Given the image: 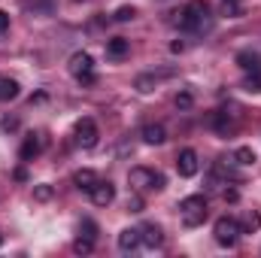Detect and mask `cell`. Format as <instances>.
Wrapping results in <instances>:
<instances>
[{
    "mask_svg": "<svg viewBox=\"0 0 261 258\" xmlns=\"http://www.w3.org/2000/svg\"><path fill=\"white\" fill-rule=\"evenodd\" d=\"M173 24H179L182 31H192V34H206L213 28V15H210V6L203 0H192L186 3L179 12H173Z\"/></svg>",
    "mask_w": 261,
    "mask_h": 258,
    "instance_id": "obj_1",
    "label": "cell"
},
{
    "mask_svg": "<svg viewBox=\"0 0 261 258\" xmlns=\"http://www.w3.org/2000/svg\"><path fill=\"white\" fill-rule=\"evenodd\" d=\"M206 197L203 194H189L179 200V216H182V225L186 228H197L206 222Z\"/></svg>",
    "mask_w": 261,
    "mask_h": 258,
    "instance_id": "obj_2",
    "label": "cell"
},
{
    "mask_svg": "<svg viewBox=\"0 0 261 258\" xmlns=\"http://www.w3.org/2000/svg\"><path fill=\"white\" fill-rule=\"evenodd\" d=\"M128 183L134 192H161L164 189V176L149 170V167H130Z\"/></svg>",
    "mask_w": 261,
    "mask_h": 258,
    "instance_id": "obj_3",
    "label": "cell"
},
{
    "mask_svg": "<svg viewBox=\"0 0 261 258\" xmlns=\"http://www.w3.org/2000/svg\"><path fill=\"white\" fill-rule=\"evenodd\" d=\"M213 234H216V243L219 246H237V240H240V219H234V216H222V219H216V225H213Z\"/></svg>",
    "mask_w": 261,
    "mask_h": 258,
    "instance_id": "obj_4",
    "label": "cell"
},
{
    "mask_svg": "<svg viewBox=\"0 0 261 258\" xmlns=\"http://www.w3.org/2000/svg\"><path fill=\"white\" fill-rule=\"evenodd\" d=\"M70 73H73L82 85H91V82H94V61H91V55H88V52H76V55L70 58Z\"/></svg>",
    "mask_w": 261,
    "mask_h": 258,
    "instance_id": "obj_5",
    "label": "cell"
},
{
    "mask_svg": "<svg viewBox=\"0 0 261 258\" xmlns=\"http://www.w3.org/2000/svg\"><path fill=\"white\" fill-rule=\"evenodd\" d=\"M100 140V131H97V122L94 119H79L76 122V143L82 149H94Z\"/></svg>",
    "mask_w": 261,
    "mask_h": 258,
    "instance_id": "obj_6",
    "label": "cell"
},
{
    "mask_svg": "<svg viewBox=\"0 0 261 258\" xmlns=\"http://www.w3.org/2000/svg\"><path fill=\"white\" fill-rule=\"evenodd\" d=\"M43 149H46V137L43 134H28L24 143H21V149H18V158L21 161H34Z\"/></svg>",
    "mask_w": 261,
    "mask_h": 258,
    "instance_id": "obj_7",
    "label": "cell"
},
{
    "mask_svg": "<svg viewBox=\"0 0 261 258\" xmlns=\"http://www.w3.org/2000/svg\"><path fill=\"white\" fill-rule=\"evenodd\" d=\"M88 194H91V203H94V207H110V203L116 200V186H113L110 179H97V186Z\"/></svg>",
    "mask_w": 261,
    "mask_h": 258,
    "instance_id": "obj_8",
    "label": "cell"
},
{
    "mask_svg": "<svg viewBox=\"0 0 261 258\" xmlns=\"http://www.w3.org/2000/svg\"><path fill=\"white\" fill-rule=\"evenodd\" d=\"M197 167H200V161H197V152L195 149H182L179 155H176V173L179 176H195L197 173Z\"/></svg>",
    "mask_w": 261,
    "mask_h": 258,
    "instance_id": "obj_9",
    "label": "cell"
},
{
    "mask_svg": "<svg viewBox=\"0 0 261 258\" xmlns=\"http://www.w3.org/2000/svg\"><path fill=\"white\" fill-rule=\"evenodd\" d=\"M140 237H143V246L146 249H161V243H164V234H161V228L155 222H146L140 228Z\"/></svg>",
    "mask_w": 261,
    "mask_h": 258,
    "instance_id": "obj_10",
    "label": "cell"
},
{
    "mask_svg": "<svg viewBox=\"0 0 261 258\" xmlns=\"http://www.w3.org/2000/svg\"><path fill=\"white\" fill-rule=\"evenodd\" d=\"M143 246V237H140V228H125L119 234V249L122 252H137Z\"/></svg>",
    "mask_w": 261,
    "mask_h": 258,
    "instance_id": "obj_11",
    "label": "cell"
},
{
    "mask_svg": "<svg viewBox=\"0 0 261 258\" xmlns=\"http://www.w3.org/2000/svg\"><path fill=\"white\" fill-rule=\"evenodd\" d=\"M130 52V43L125 37H113V40H107V58H113V61H122V58H128Z\"/></svg>",
    "mask_w": 261,
    "mask_h": 258,
    "instance_id": "obj_12",
    "label": "cell"
},
{
    "mask_svg": "<svg viewBox=\"0 0 261 258\" xmlns=\"http://www.w3.org/2000/svg\"><path fill=\"white\" fill-rule=\"evenodd\" d=\"M97 179H100V176H97L94 170H88V167H82V170L73 173V186H76L79 192H91V189L97 186Z\"/></svg>",
    "mask_w": 261,
    "mask_h": 258,
    "instance_id": "obj_13",
    "label": "cell"
},
{
    "mask_svg": "<svg viewBox=\"0 0 261 258\" xmlns=\"http://www.w3.org/2000/svg\"><path fill=\"white\" fill-rule=\"evenodd\" d=\"M161 76H170V70H164V73H140L137 79H134V88L137 91H143V94H149L155 85H158V79Z\"/></svg>",
    "mask_w": 261,
    "mask_h": 258,
    "instance_id": "obj_14",
    "label": "cell"
},
{
    "mask_svg": "<svg viewBox=\"0 0 261 258\" xmlns=\"http://www.w3.org/2000/svg\"><path fill=\"white\" fill-rule=\"evenodd\" d=\"M140 137H143V143H149V146H161V143L167 140V131H164V125H146V128L140 131Z\"/></svg>",
    "mask_w": 261,
    "mask_h": 258,
    "instance_id": "obj_15",
    "label": "cell"
},
{
    "mask_svg": "<svg viewBox=\"0 0 261 258\" xmlns=\"http://www.w3.org/2000/svg\"><path fill=\"white\" fill-rule=\"evenodd\" d=\"M18 82L15 79H9V76H0V104H9V100H15L18 97Z\"/></svg>",
    "mask_w": 261,
    "mask_h": 258,
    "instance_id": "obj_16",
    "label": "cell"
},
{
    "mask_svg": "<svg viewBox=\"0 0 261 258\" xmlns=\"http://www.w3.org/2000/svg\"><path fill=\"white\" fill-rule=\"evenodd\" d=\"M237 64L243 67L246 73H261V55L246 49V52H240V55H237Z\"/></svg>",
    "mask_w": 261,
    "mask_h": 258,
    "instance_id": "obj_17",
    "label": "cell"
},
{
    "mask_svg": "<svg viewBox=\"0 0 261 258\" xmlns=\"http://www.w3.org/2000/svg\"><path fill=\"white\" fill-rule=\"evenodd\" d=\"M231 161H237V164H243V167H252V164L258 161V155H255L252 146H237L234 155H231Z\"/></svg>",
    "mask_w": 261,
    "mask_h": 258,
    "instance_id": "obj_18",
    "label": "cell"
},
{
    "mask_svg": "<svg viewBox=\"0 0 261 258\" xmlns=\"http://www.w3.org/2000/svg\"><path fill=\"white\" fill-rule=\"evenodd\" d=\"M24 9H31L34 15H52L55 9V0H21Z\"/></svg>",
    "mask_w": 261,
    "mask_h": 258,
    "instance_id": "obj_19",
    "label": "cell"
},
{
    "mask_svg": "<svg viewBox=\"0 0 261 258\" xmlns=\"http://www.w3.org/2000/svg\"><path fill=\"white\" fill-rule=\"evenodd\" d=\"M261 228V213H255V210H249L243 219H240V231L243 234H255Z\"/></svg>",
    "mask_w": 261,
    "mask_h": 258,
    "instance_id": "obj_20",
    "label": "cell"
},
{
    "mask_svg": "<svg viewBox=\"0 0 261 258\" xmlns=\"http://www.w3.org/2000/svg\"><path fill=\"white\" fill-rule=\"evenodd\" d=\"M213 125L219 128V134H234V128H237V122L234 119H228V113H213Z\"/></svg>",
    "mask_w": 261,
    "mask_h": 258,
    "instance_id": "obj_21",
    "label": "cell"
},
{
    "mask_svg": "<svg viewBox=\"0 0 261 258\" xmlns=\"http://www.w3.org/2000/svg\"><path fill=\"white\" fill-rule=\"evenodd\" d=\"M79 237H85V240H94V243H97V222L82 219V222H79Z\"/></svg>",
    "mask_w": 261,
    "mask_h": 258,
    "instance_id": "obj_22",
    "label": "cell"
},
{
    "mask_svg": "<svg viewBox=\"0 0 261 258\" xmlns=\"http://www.w3.org/2000/svg\"><path fill=\"white\" fill-rule=\"evenodd\" d=\"M52 194H55V189L52 186H34V200H40V203H46V200H52Z\"/></svg>",
    "mask_w": 261,
    "mask_h": 258,
    "instance_id": "obj_23",
    "label": "cell"
},
{
    "mask_svg": "<svg viewBox=\"0 0 261 258\" xmlns=\"http://www.w3.org/2000/svg\"><path fill=\"white\" fill-rule=\"evenodd\" d=\"M222 15L237 18V15H240V3H237V0H225V3H222Z\"/></svg>",
    "mask_w": 261,
    "mask_h": 258,
    "instance_id": "obj_24",
    "label": "cell"
},
{
    "mask_svg": "<svg viewBox=\"0 0 261 258\" xmlns=\"http://www.w3.org/2000/svg\"><path fill=\"white\" fill-rule=\"evenodd\" d=\"M94 249V240H85V237H79L76 243H73V252H79V255H88Z\"/></svg>",
    "mask_w": 261,
    "mask_h": 258,
    "instance_id": "obj_25",
    "label": "cell"
},
{
    "mask_svg": "<svg viewBox=\"0 0 261 258\" xmlns=\"http://www.w3.org/2000/svg\"><path fill=\"white\" fill-rule=\"evenodd\" d=\"M173 104H176V107H179V110H192V104H195V97H192V94H189V91H179V94H176V100H173Z\"/></svg>",
    "mask_w": 261,
    "mask_h": 258,
    "instance_id": "obj_26",
    "label": "cell"
},
{
    "mask_svg": "<svg viewBox=\"0 0 261 258\" xmlns=\"http://www.w3.org/2000/svg\"><path fill=\"white\" fill-rule=\"evenodd\" d=\"M134 15H137V9H134V6H122V9H119L113 18H116V21H130Z\"/></svg>",
    "mask_w": 261,
    "mask_h": 258,
    "instance_id": "obj_27",
    "label": "cell"
},
{
    "mask_svg": "<svg viewBox=\"0 0 261 258\" xmlns=\"http://www.w3.org/2000/svg\"><path fill=\"white\" fill-rule=\"evenodd\" d=\"M243 88H246V91H261V73H252V76L243 82Z\"/></svg>",
    "mask_w": 261,
    "mask_h": 258,
    "instance_id": "obj_28",
    "label": "cell"
},
{
    "mask_svg": "<svg viewBox=\"0 0 261 258\" xmlns=\"http://www.w3.org/2000/svg\"><path fill=\"white\" fill-rule=\"evenodd\" d=\"M128 210L130 213H143V197H140V192L134 194V197H128Z\"/></svg>",
    "mask_w": 261,
    "mask_h": 258,
    "instance_id": "obj_29",
    "label": "cell"
},
{
    "mask_svg": "<svg viewBox=\"0 0 261 258\" xmlns=\"http://www.w3.org/2000/svg\"><path fill=\"white\" fill-rule=\"evenodd\" d=\"M0 128L6 131V134H9V131H18V119H15V116H6V119L0 122Z\"/></svg>",
    "mask_w": 261,
    "mask_h": 258,
    "instance_id": "obj_30",
    "label": "cell"
},
{
    "mask_svg": "<svg viewBox=\"0 0 261 258\" xmlns=\"http://www.w3.org/2000/svg\"><path fill=\"white\" fill-rule=\"evenodd\" d=\"M6 31H9V12H3V9H0V37H3Z\"/></svg>",
    "mask_w": 261,
    "mask_h": 258,
    "instance_id": "obj_31",
    "label": "cell"
},
{
    "mask_svg": "<svg viewBox=\"0 0 261 258\" xmlns=\"http://www.w3.org/2000/svg\"><path fill=\"white\" fill-rule=\"evenodd\" d=\"M0 246H3V234H0Z\"/></svg>",
    "mask_w": 261,
    "mask_h": 258,
    "instance_id": "obj_32",
    "label": "cell"
},
{
    "mask_svg": "<svg viewBox=\"0 0 261 258\" xmlns=\"http://www.w3.org/2000/svg\"><path fill=\"white\" fill-rule=\"evenodd\" d=\"M237 3H240V0H237Z\"/></svg>",
    "mask_w": 261,
    "mask_h": 258,
    "instance_id": "obj_33",
    "label": "cell"
}]
</instances>
